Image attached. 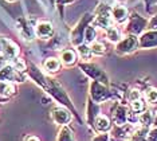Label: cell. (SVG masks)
Returning <instances> with one entry per match:
<instances>
[{
    "label": "cell",
    "instance_id": "cell-1",
    "mask_svg": "<svg viewBox=\"0 0 157 141\" xmlns=\"http://www.w3.org/2000/svg\"><path fill=\"white\" fill-rule=\"evenodd\" d=\"M0 49H2V51L4 53V55L7 58H10V59L15 58L17 55V53H19L17 47L13 45L11 41H8V39H4V38H0Z\"/></svg>",
    "mask_w": 157,
    "mask_h": 141
},
{
    "label": "cell",
    "instance_id": "cell-2",
    "mask_svg": "<svg viewBox=\"0 0 157 141\" xmlns=\"http://www.w3.org/2000/svg\"><path fill=\"white\" fill-rule=\"evenodd\" d=\"M52 117H54V120L58 124H62V125H66L71 120L70 113L66 109H63V108H55L52 110Z\"/></svg>",
    "mask_w": 157,
    "mask_h": 141
},
{
    "label": "cell",
    "instance_id": "cell-3",
    "mask_svg": "<svg viewBox=\"0 0 157 141\" xmlns=\"http://www.w3.org/2000/svg\"><path fill=\"white\" fill-rule=\"evenodd\" d=\"M36 35L42 39H47L52 35V26L48 22H42L36 26Z\"/></svg>",
    "mask_w": 157,
    "mask_h": 141
},
{
    "label": "cell",
    "instance_id": "cell-4",
    "mask_svg": "<svg viewBox=\"0 0 157 141\" xmlns=\"http://www.w3.org/2000/svg\"><path fill=\"white\" fill-rule=\"evenodd\" d=\"M112 15L114 18V20H117L118 23H122V22L126 20V18H128V10L125 8L124 6H116L113 8L112 11Z\"/></svg>",
    "mask_w": 157,
    "mask_h": 141
},
{
    "label": "cell",
    "instance_id": "cell-5",
    "mask_svg": "<svg viewBox=\"0 0 157 141\" xmlns=\"http://www.w3.org/2000/svg\"><path fill=\"white\" fill-rule=\"evenodd\" d=\"M95 126H97L98 131L106 132V131H109L112 125H110V120L106 116H98L97 120H95Z\"/></svg>",
    "mask_w": 157,
    "mask_h": 141
},
{
    "label": "cell",
    "instance_id": "cell-6",
    "mask_svg": "<svg viewBox=\"0 0 157 141\" xmlns=\"http://www.w3.org/2000/svg\"><path fill=\"white\" fill-rule=\"evenodd\" d=\"M15 93V86L8 81H0V96H12Z\"/></svg>",
    "mask_w": 157,
    "mask_h": 141
},
{
    "label": "cell",
    "instance_id": "cell-7",
    "mask_svg": "<svg viewBox=\"0 0 157 141\" xmlns=\"http://www.w3.org/2000/svg\"><path fill=\"white\" fill-rule=\"evenodd\" d=\"M60 59L65 65H73L77 61V54L73 50H65L60 54Z\"/></svg>",
    "mask_w": 157,
    "mask_h": 141
},
{
    "label": "cell",
    "instance_id": "cell-8",
    "mask_svg": "<svg viewBox=\"0 0 157 141\" xmlns=\"http://www.w3.org/2000/svg\"><path fill=\"white\" fill-rule=\"evenodd\" d=\"M59 66H60V62L56 58H48V59H46L44 62V69L50 73H55V71L59 70Z\"/></svg>",
    "mask_w": 157,
    "mask_h": 141
},
{
    "label": "cell",
    "instance_id": "cell-9",
    "mask_svg": "<svg viewBox=\"0 0 157 141\" xmlns=\"http://www.w3.org/2000/svg\"><path fill=\"white\" fill-rule=\"evenodd\" d=\"M108 38L110 42H120L121 41V32L116 27H109L108 28Z\"/></svg>",
    "mask_w": 157,
    "mask_h": 141
},
{
    "label": "cell",
    "instance_id": "cell-10",
    "mask_svg": "<svg viewBox=\"0 0 157 141\" xmlns=\"http://www.w3.org/2000/svg\"><path fill=\"white\" fill-rule=\"evenodd\" d=\"M90 49H91V53L95 54V55H102V54H105V46L99 42H94Z\"/></svg>",
    "mask_w": 157,
    "mask_h": 141
},
{
    "label": "cell",
    "instance_id": "cell-11",
    "mask_svg": "<svg viewBox=\"0 0 157 141\" xmlns=\"http://www.w3.org/2000/svg\"><path fill=\"white\" fill-rule=\"evenodd\" d=\"M78 53L81 54V57L83 58V59H89L90 58V55H91V49L89 46H86V45H81L79 47H78Z\"/></svg>",
    "mask_w": 157,
    "mask_h": 141
},
{
    "label": "cell",
    "instance_id": "cell-12",
    "mask_svg": "<svg viewBox=\"0 0 157 141\" xmlns=\"http://www.w3.org/2000/svg\"><path fill=\"white\" fill-rule=\"evenodd\" d=\"M146 100L151 104H156L157 102V89L151 88L146 90Z\"/></svg>",
    "mask_w": 157,
    "mask_h": 141
},
{
    "label": "cell",
    "instance_id": "cell-13",
    "mask_svg": "<svg viewBox=\"0 0 157 141\" xmlns=\"http://www.w3.org/2000/svg\"><path fill=\"white\" fill-rule=\"evenodd\" d=\"M132 109H133L134 112H142L145 109V104H144V101H142L141 98L140 100H136L132 102Z\"/></svg>",
    "mask_w": 157,
    "mask_h": 141
},
{
    "label": "cell",
    "instance_id": "cell-14",
    "mask_svg": "<svg viewBox=\"0 0 157 141\" xmlns=\"http://www.w3.org/2000/svg\"><path fill=\"white\" fill-rule=\"evenodd\" d=\"M24 62L22 59H17V58H15V59H13V69H15L16 71H23L24 70Z\"/></svg>",
    "mask_w": 157,
    "mask_h": 141
},
{
    "label": "cell",
    "instance_id": "cell-15",
    "mask_svg": "<svg viewBox=\"0 0 157 141\" xmlns=\"http://www.w3.org/2000/svg\"><path fill=\"white\" fill-rule=\"evenodd\" d=\"M151 118H152V116L149 112H146V113H144L140 117V121H141V124H144V125H148V124H151Z\"/></svg>",
    "mask_w": 157,
    "mask_h": 141
},
{
    "label": "cell",
    "instance_id": "cell-16",
    "mask_svg": "<svg viewBox=\"0 0 157 141\" xmlns=\"http://www.w3.org/2000/svg\"><path fill=\"white\" fill-rule=\"evenodd\" d=\"M141 98V93L138 92V90H132L130 94H129V101L130 102H133L136 100H140Z\"/></svg>",
    "mask_w": 157,
    "mask_h": 141
},
{
    "label": "cell",
    "instance_id": "cell-17",
    "mask_svg": "<svg viewBox=\"0 0 157 141\" xmlns=\"http://www.w3.org/2000/svg\"><path fill=\"white\" fill-rule=\"evenodd\" d=\"M149 140L151 141H157V128L155 129V131H152L151 133H149Z\"/></svg>",
    "mask_w": 157,
    "mask_h": 141
},
{
    "label": "cell",
    "instance_id": "cell-18",
    "mask_svg": "<svg viewBox=\"0 0 157 141\" xmlns=\"http://www.w3.org/2000/svg\"><path fill=\"white\" fill-rule=\"evenodd\" d=\"M24 141H40L38 139V137H35V136H27L26 139H24Z\"/></svg>",
    "mask_w": 157,
    "mask_h": 141
},
{
    "label": "cell",
    "instance_id": "cell-19",
    "mask_svg": "<svg viewBox=\"0 0 157 141\" xmlns=\"http://www.w3.org/2000/svg\"><path fill=\"white\" fill-rule=\"evenodd\" d=\"M7 2H10V3H12V2H16V0H7Z\"/></svg>",
    "mask_w": 157,
    "mask_h": 141
}]
</instances>
